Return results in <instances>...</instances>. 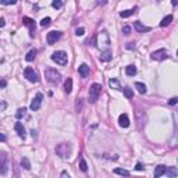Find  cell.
I'll use <instances>...</instances> for the list:
<instances>
[{
  "instance_id": "obj_32",
  "label": "cell",
  "mask_w": 178,
  "mask_h": 178,
  "mask_svg": "<svg viewBox=\"0 0 178 178\" xmlns=\"http://www.w3.org/2000/svg\"><path fill=\"white\" fill-rule=\"evenodd\" d=\"M52 6L54 7V9H61L63 7V2H60V0H54L52 3Z\"/></svg>"
},
{
  "instance_id": "obj_36",
  "label": "cell",
  "mask_w": 178,
  "mask_h": 178,
  "mask_svg": "<svg viewBox=\"0 0 178 178\" xmlns=\"http://www.w3.org/2000/svg\"><path fill=\"white\" fill-rule=\"evenodd\" d=\"M125 47H127L128 50H134V49H135V43L129 42V43H127V45H125Z\"/></svg>"
},
{
  "instance_id": "obj_11",
  "label": "cell",
  "mask_w": 178,
  "mask_h": 178,
  "mask_svg": "<svg viewBox=\"0 0 178 178\" xmlns=\"http://www.w3.org/2000/svg\"><path fill=\"white\" fill-rule=\"evenodd\" d=\"M9 171V163H7V156L4 153L0 155V174L6 175Z\"/></svg>"
},
{
  "instance_id": "obj_40",
  "label": "cell",
  "mask_w": 178,
  "mask_h": 178,
  "mask_svg": "<svg viewBox=\"0 0 178 178\" xmlns=\"http://www.w3.org/2000/svg\"><path fill=\"white\" fill-rule=\"evenodd\" d=\"M60 178H71V177H70V174L67 171H63L61 174H60Z\"/></svg>"
},
{
  "instance_id": "obj_26",
  "label": "cell",
  "mask_w": 178,
  "mask_h": 178,
  "mask_svg": "<svg viewBox=\"0 0 178 178\" xmlns=\"http://www.w3.org/2000/svg\"><path fill=\"white\" fill-rule=\"evenodd\" d=\"M114 173L115 174H118V175H121V177H129V173L127 171V170H124V168H115Z\"/></svg>"
},
{
  "instance_id": "obj_17",
  "label": "cell",
  "mask_w": 178,
  "mask_h": 178,
  "mask_svg": "<svg viewBox=\"0 0 178 178\" xmlns=\"http://www.w3.org/2000/svg\"><path fill=\"white\" fill-rule=\"evenodd\" d=\"M164 174H167L168 178H175L177 177V174H178V171H177V168L175 167H166Z\"/></svg>"
},
{
  "instance_id": "obj_19",
  "label": "cell",
  "mask_w": 178,
  "mask_h": 178,
  "mask_svg": "<svg viewBox=\"0 0 178 178\" xmlns=\"http://www.w3.org/2000/svg\"><path fill=\"white\" fill-rule=\"evenodd\" d=\"M111 50H106V52H102V54H100V60L102 61H110L111 60Z\"/></svg>"
},
{
  "instance_id": "obj_16",
  "label": "cell",
  "mask_w": 178,
  "mask_h": 178,
  "mask_svg": "<svg viewBox=\"0 0 178 178\" xmlns=\"http://www.w3.org/2000/svg\"><path fill=\"white\" fill-rule=\"evenodd\" d=\"M14 128H15V132L18 134V136H20V138L25 139V128H24V125L21 124V122H17Z\"/></svg>"
},
{
  "instance_id": "obj_28",
  "label": "cell",
  "mask_w": 178,
  "mask_h": 178,
  "mask_svg": "<svg viewBox=\"0 0 178 178\" xmlns=\"http://www.w3.org/2000/svg\"><path fill=\"white\" fill-rule=\"evenodd\" d=\"M50 24H52V18H49V17L42 18V21H40V26H43V28H47Z\"/></svg>"
},
{
  "instance_id": "obj_12",
  "label": "cell",
  "mask_w": 178,
  "mask_h": 178,
  "mask_svg": "<svg viewBox=\"0 0 178 178\" xmlns=\"http://www.w3.org/2000/svg\"><path fill=\"white\" fill-rule=\"evenodd\" d=\"M134 29L138 31V32H149V31H150V26L143 25L141 21H135V22H134Z\"/></svg>"
},
{
  "instance_id": "obj_6",
  "label": "cell",
  "mask_w": 178,
  "mask_h": 178,
  "mask_svg": "<svg viewBox=\"0 0 178 178\" xmlns=\"http://www.w3.org/2000/svg\"><path fill=\"white\" fill-rule=\"evenodd\" d=\"M24 77H25L29 82H32V84H35V82H38L39 81V77H38V74L33 71V68H31V67H26L25 68V71H24Z\"/></svg>"
},
{
  "instance_id": "obj_10",
  "label": "cell",
  "mask_w": 178,
  "mask_h": 178,
  "mask_svg": "<svg viewBox=\"0 0 178 178\" xmlns=\"http://www.w3.org/2000/svg\"><path fill=\"white\" fill-rule=\"evenodd\" d=\"M22 24L29 29V35L31 36H33L35 35V21L32 20V18H29V17H24L22 18Z\"/></svg>"
},
{
  "instance_id": "obj_13",
  "label": "cell",
  "mask_w": 178,
  "mask_h": 178,
  "mask_svg": "<svg viewBox=\"0 0 178 178\" xmlns=\"http://www.w3.org/2000/svg\"><path fill=\"white\" fill-rule=\"evenodd\" d=\"M118 124L120 127H122V128H127V127H129V118L127 114H121L118 117Z\"/></svg>"
},
{
  "instance_id": "obj_31",
  "label": "cell",
  "mask_w": 178,
  "mask_h": 178,
  "mask_svg": "<svg viewBox=\"0 0 178 178\" xmlns=\"http://www.w3.org/2000/svg\"><path fill=\"white\" fill-rule=\"evenodd\" d=\"M79 168H81V171H86V170H88V164H86V162L84 159L79 162Z\"/></svg>"
},
{
  "instance_id": "obj_41",
  "label": "cell",
  "mask_w": 178,
  "mask_h": 178,
  "mask_svg": "<svg viewBox=\"0 0 178 178\" xmlns=\"http://www.w3.org/2000/svg\"><path fill=\"white\" fill-rule=\"evenodd\" d=\"M135 170H138V171H142V170H143V166H142L141 163H138V164H136V167H135Z\"/></svg>"
},
{
  "instance_id": "obj_22",
  "label": "cell",
  "mask_w": 178,
  "mask_h": 178,
  "mask_svg": "<svg viewBox=\"0 0 178 178\" xmlns=\"http://www.w3.org/2000/svg\"><path fill=\"white\" fill-rule=\"evenodd\" d=\"M171 21H173V15H167V17H164L162 20V22H160V26H167V25H170L171 24Z\"/></svg>"
},
{
  "instance_id": "obj_7",
  "label": "cell",
  "mask_w": 178,
  "mask_h": 178,
  "mask_svg": "<svg viewBox=\"0 0 178 178\" xmlns=\"http://www.w3.org/2000/svg\"><path fill=\"white\" fill-rule=\"evenodd\" d=\"M42 100H43V95L42 93H36V96L33 98V100L31 102V110L32 111H36V110L40 109V104H42Z\"/></svg>"
},
{
  "instance_id": "obj_1",
  "label": "cell",
  "mask_w": 178,
  "mask_h": 178,
  "mask_svg": "<svg viewBox=\"0 0 178 178\" xmlns=\"http://www.w3.org/2000/svg\"><path fill=\"white\" fill-rule=\"evenodd\" d=\"M96 46L100 52H106V50H110V38L109 33L106 31H100L96 36Z\"/></svg>"
},
{
  "instance_id": "obj_24",
  "label": "cell",
  "mask_w": 178,
  "mask_h": 178,
  "mask_svg": "<svg viewBox=\"0 0 178 178\" xmlns=\"http://www.w3.org/2000/svg\"><path fill=\"white\" fill-rule=\"evenodd\" d=\"M35 56H36V50H35V49H32V50H29V52L26 53L25 60H26V61H32V60L35 59Z\"/></svg>"
},
{
  "instance_id": "obj_27",
  "label": "cell",
  "mask_w": 178,
  "mask_h": 178,
  "mask_svg": "<svg viewBox=\"0 0 178 178\" xmlns=\"http://www.w3.org/2000/svg\"><path fill=\"white\" fill-rule=\"evenodd\" d=\"M134 13H135L134 10H124L120 13V17H121V18H128V17H131Z\"/></svg>"
},
{
  "instance_id": "obj_42",
  "label": "cell",
  "mask_w": 178,
  "mask_h": 178,
  "mask_svg": "<svg viewBox=\"0 0 178 178\" xmlns=\"http://www.w3.org/2000/svg\"><path fill=\"white\" fill-rule=\"evenodd\" d=\"M6 139H7V136L4 134H0V142H6Z\"/></svg>"
},
{
  "instance_id": "obj_5",
  "label": "cell",
  "mask_w": 178,
  "mask_h": 178,
  "mask_svg": "<svg viewBox=\"0 0 178 178\" xmlns=\"http://www.w3.org/2000/svg\"><path fill=\"white\" fill-rule=\"evenodd\" d=\"M56 153L60 156L61 159H67L71 155V146L68 143H60L56 148Z\"/></svg>"
},
{
  "instance_id": "obj_43",
  "label": "cell",
  "mask_w": 178,
  "mask_h": 178,
  "mask_svg": "<svg viewBox=\"0 0 178 178\" xmlns=\"http://www.w3.org/2000/svg\"><path fill=\"white\" fill-rule=\"evenodd\" d=\"M6 25V21H4V18H0V28H2V26H4Z\"/></svg>"
},
{
  "instance_id": "obj_21",
  "label": "cell",
  "mask_w": 178,
  "mask_h": 178,
  "mask_svg": "<svg viewBox=\"0 0 178 178\" xmlns=\"http://www.w3.org/2000/svg\"><path fill=\"white\" fill-rule=\"evenodd\" d=\"M125 74L128 77H134L136 74V67L135 66H127V68H125Z\"/></svg>"
},
{
  "instance_id": "obj_38",
  "label": "cell",
  "mask_w": 178,
  "mask_h": 178,
  "mask_svg": "<svg viewBox=\"0 0 178 178\" xmlns=\"http://www.w3.org/2000/svg\"><path fill=\"white\" fill-rule=\"evenodd\" d=\"M7 107V104H6V102H3V100H0V111H3L4 109Z\"/></svg>"
},
{
  "instance_id": "obj_37",
  "label": "cell",
  "mask_w": 178,
  "mask_h": 178,
  "mask_svg": "<svg viewBox=\"0 0 178 178\" xmlns=\"http://www.w3.org/2000/svg\"><path fill=\"white\" fill-rule=\"evenodd\" d=\"M177 102H178V99H177V98H171V99L168 100V104L174 106V104H177Z\"/></svg>"
},
{
  "instance_id": "obj_23",
  "label": "cell",
  "mask_w": 178,
  "mask_h": 178,
  "mask_svg": "<svg viewBox=\"0 0 178 178\" xmlns=\"http://www.w3.org/2000/svg\"><path fill=\"white\" fill-rule=\"evenodd\" d=\"M135 88L138 89V92L141 93V95H143V93H146V85L142 82H136L135 84Z\"/></svg>"
},
{
  "instance_id": "obj_4",
  "label": "cell",
  "mask_w": 178,
  "mask_h": 178,
  "mask_svg": "<svg viewBox=\"0 0 178 178\" xmlns=\"http://www.w3.org/2000/svg\"><path fill=\"white\" fill-rule=\"evenodd\" d=\"M52 60L56 64H60V66H66L67 64V53L63 52V50H57L52 54Z\"/></svg>"
},
{
  "instance_id": "obj_3",
  "label": "cell",
  "mask_w": 178,
  "mask_h": 178,
  "mask_svg": "<svg viewBox=\"0 0 178 178\" xmlns=\"http://www.w3.org/2000/svg\"><path fill=\"white\" fill-rule=\"evenodd\" d=\"M45 78L47 79V82L50 84H59L61 81V75L59 71H56L54 68H47L45 71Z\"/></svg>"
},
{
  "instance_id": "obj_30",
  "label": "cell",
  "mask_w": 178,
  "mask_h": 178,
  "mask_svg": "<svg viewBox=\"0 0 178 178\" xmlns=\"http://www.w3.org/2000/svg\"><path fill=\"white\" fill-rule=\"evenodd\" d=\"M124 91V95H125V98H128V99H131L132 96H134V91L129 88H125V89H122Z\"/></svg>"
},
{
  "instance_id": "obj_15",
  "label": "cell",
  "mask_w": 178,
  "mask_h": 178,
  "mask_svg": "<svg viewBox=\"0 0 178 178\" xmlns=\"http://www.w3.org/2000/svg\"><path fill=\"white\" fill-rule=\"evenodd\" d=\"M109 85L111 89H115V91H122V86H121V82H120L117 78H111L109 81Z\"/></svg>"
},
{
  "instance_id": "obj_25",
  "label": "cell",
  "mask_w": 178,
  "mask_h": 178,
  "mask_svg": "<svg viewBox=\"0 0 178 178\" xmlns=\"http://www.w3.org/2000/svg\"><path fill=\"white\" fill-rule=\"evenodd\" d=\"M25 115H26V109H25V107H21V109H18V110H17V114H15V117H17V118H18V120L24 118Z\"/></svg>"
},
{
  "instance_id": "obj_39",
  "label": "cell",
  "mask_w": 178,
  "mask_h": 178,
  "mask_svg": "<svg viewBox=\"0 0 178 178\" xmlns=\"http://www.w3.org/2000/svg\"><path fill=\"white\" fill-rule=\"evenodd\" d=\"M6 86H7L6 79H0V88H6Z\"/></svg>"
},
{
  "instance_id": "obj_18",
  "label": "cell",
  "mask_w": 178,
  "mask_h": 178,
  "mask_svg": "<svg viewBox=\"0 0 178 178\" xmlns=\"http://www.w3.org/2000/svg\"><path fill=\"white\" fill-rule=\"evenodd\" d=\"M166 173V166H157L155 170V178H160Z\"/></svg>"
},
{
  "instance_id": "obj_33",
  "label": "cell",
  "mask_w": 178,
  "mask_h": 178,
  "mask_svg": "<svg viewBox=\"0 0 178 178\" xmlns=\"http://www.w3.org/2000/svg\"><path fill=\"white\" fill-rule=\"evenodd\" d=\"M84 33H85V29H84L82 26H79V28H77V29H75V35H77V36H82Z\"/></svg>"
},
{
  "instance_id": "obj_20",
  "label": "cell",
  "mask_w": 178,
  "mask_h": 178,
  "mask_svg": "<svg viewBox=\"0 0 178 178\" xmlns=\"http://www.w3.org/2000/svg\"><path fill=\"white\" fill-rule=\"evenodd\" d=\"M64 91H66L67 95H68V93H71V91H73V79H71V78H67L66 84H64Z\"/></svg>"
},
{
  "instance_id": "obj_29",
  "label": "cell",
  "mask_w": 178,
  "mask_h": 178,
  "mask_svg": "<svg viewBox=\"0 0 178 178\" xmlns=\"http://www.w3.org/2000/svg\"><path fill=\"white\" fill-rule=\"evenodd\" d=\"M21 166H22V167L25 168V170H29V168H31V163H29V160H28L26 157H22V159H21Z\"/></svg>"
},
{
  "instance_id": "obj_34",
  "label": "cell",
  "mask_w": 178,
  "mask_h": 178,
  "mask_svg": "<svg viewBox=\"0 0 178 178\" xmlns=\"http://www.w3.org/2000/svg\"><path fill=\"white\" fill-rule=\"evenodd\" d=\"M122 33H124V35H129V33H131V26H128V25L122 26Z\"/></svg>"
},
{
  "instance_id": "obj_8",
  "label": "cell",
  "mask_w": 178,
  "mask_h": 178,
  "mask_svg": "<svg viewBox=\"0 0 178 178\" xmlns=\"http://www.w3.org/2000/svg\"><path fill=\"white\" fill-rule=\"evenodd\" d=\"M152 60H157V61H162V60L167 59L168 57V52L166 49H160V50H156V52L152 53Z\"/></svg>"
},
{
  "instance_id": "obj_2",
  "label": "cell",
  "mask_w": 178,
  "mask_h": 178,
  "mask_svg": "<svg viewBox=\"0 0 178 178\" xmlns=\"http://www.w3.org/2000/svg\"><path fill=\"white\" fill-rule=\"evenodd\" d=\"M100 93H102V85L98 82L92 84L91 85V88H89V92H88V99L91 103H95L96 100L99 99Z\"/></svg>"
},
{
  "instance_id": "obj_14",
  "label": "cell",
  "mask_w": 178,
  "mask_h": 178,
  "mask_svg": "<svg viewBox=\"0 0 178 178\" xmlns=\"http://www.w3.org/2000/svg\"><path fill=\"white\" fill-rule=\"evenodd\" d=\"M78 73H79V75L82 77V78H86V77L89 75V67H88V64H81V66L78 67Z\"/></svg>"
},
{
  "instance_id": "obj_35",
  "label": "cell",
  "mask_w": 178,
  "mask_h": 178,
  "mask_svg": "<svg viewBox=\"0 0 178 178\" xmlns=\"http://www.w3.org/2000/svg\"><path fill=\"white\" fill-rule=\"evenodd\" d=\"M0 3L6 4V6H10V4H15L17 2H15V0H0Z\"/></svg>"
},
{
  "instance_id": "obj_9",
  "label": "cell",
  "mask_w": 178,
  "mask_h": 178,
  "mask_svg": "<svg viewBox=\"0 0 178 178\" xmlns=\"http://www.w3.org/2000/svg\"><path fill=\"white\" fill-rule=\"evenodd\" d=\"M60 38H61V32H60V31H52V32L47 33L46 40H47V43H49V45H54V43H56Z\"/></svg>"
}]
</instances>
